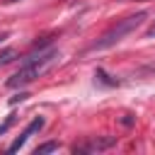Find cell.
<instances>
[{
  "label": "cell",
  "mask_w": 155,
  "mask_h": 155,
  "mask_svg": "<svg viewBox=\"0 0 155 155\" xmlns=\"http://www.w3.org/2000/svg\"><path fill=\"white\" fill-rule=\"evenodd\" d=\"M5 36H7V34H0V39H5Z\"/></svg>",
  "instance_id": "cell-11"
},
{
  "label": "cell",
  "mask_w": 155,
  "mask_h": 155,
  "mask_svg": "<svg viewBox=\"0 0 155 155\" xmlns=\"http://www.w3.org/2000/svg\"><path fill=\"white\" fill-rule=\"evenodd\" d=\"M56 56H58V51L56 48H48V51H39V53H31L27 61H24V65L7 80V87H12V90H17V87H27L29 82H34L53 61H56Z\"/></svg>",
  "instance_id": "cell-1"
},
{
  "label": "cell",
  "mask_w": 155,
  "mask_h": 155,
  "mask_svg": "<svg viewBox=\"0 0 155 155\" xmlns=\"http://www.w3.org/2000/svg\"><path fill=\"white\" fill-rule=\"evenodd\" d=\"M116 145V138L114 136H92L87 138L85 143H75L73 145V153H102V150H109Z\"/></svg>",
  "instance_id": "cell-3"
},
{
  "label": "cell",
  "mask_w": 155,
  "mask_h": 155,
  "mask_svg": "<svg viewBox=\"0 0 155 155\" xmlns=\"http://www.w3.org/2000/svg\"><path fill=\"white\" fill-rule=\"evenodd\" d=\"M44 124H46V119H44V116H34V119L27 124V128H24V131H22V133H19V136H17V138L10 143L7 153H17L19 148H24V143H27V140H29L34 133H39V131L44 128Z\"/></svg>",
  "instance_id": "cell-4"
},
{
  "label": "cell",
  "mask_w": 155,
  "mask_h": 155,
  "mask_svg": "<svg viewBox=\"0 0 155 155\" xmlns=\"http://www.w3.org/2000/svg\"><path fill=\"white\" fill-rule=\"evenodd\" d=\"M153 34H155V27H150V29H148V36H153Z\"/></svg>",
  "instance_id": "cell-10"
},
{
  "label": "cell",
  "mask_w": 155,
  "mask_h": 155,
  "mask_svg": "<svg viewBox=\"0 0 155 155\" xmlns=\"http://www.w3.org/2000/svg\"><path fill=\"white\" fill-rule=\"evenodd\" d=\"M15 56H17L15 48H2L0 51V65H7L10 61H15Z\"/></svg>",
  "instance_id": "cell-6"
},
{
  "label": "cell",
  "mask_w": 155,
  "mask_h": 155,
  "mask_svg": "<svg viewBox=\"0 0 155 155\" xmlns=\"http://www.w3.org/2000/svg\"><path fill=\"white\" fill-rule=\"evenodd\" d=\"M94 78H97L99 82H104V85H116V80H109L104 70H97V73H94Z\"/></svg>",
  "instance_id": "cell-7"
},
{
  "label": "cell",
  "mask_w": 155,
  "mask_h": 155,
  "mask_svg": "<svg viewBox=\"0 0 155 155\" xmlns=\"http://www.w3.org/2000/svg\"><path fill=\"white\" fill-rule=\"evenodd\" d=\"M58 148H61V145H58L56 140H48V143H44V145H39V148H36L34 153H36V155H44V153H53V150H58Z\"/></svg>",
  "instance_id": "cell-5"
},
{
  "label": "cell",
  "mask_w": 155,
  "mask_h": 155,
  "mask_svg": "<svg viewBox=\"0 0 155 155\" xmlns=\"http://www.w3.org/2000/svg\"><path fill=\"white\" fill-rule=\"evenodd\" d=\"M27 99V92H19V94H15L12 99H10V104H17V102H24Z\"/></svg>",
  "instance_id": "cell-9"
},
{
  "label": "cell",
  "mask_w": 155,
  "mask_h": 155,
  "mask_svg": "<svg viewBox=\"0 0 155 155\" xmlns=\"http://www.w3.org/2000/svg\"><path fill=\"white\" fill-rule=\"evenodd\" d=\"M12 124H15V114H10V116H7V119H5L2 124H0V136H2V133H5V131H7L10 126H12Z\"/></svg>",
  "instance_id": "cell-8"
},
{
  "label": "cell",
  "mask_w": 155,
  "mask_h": 155,
  "mask_svg": "<svg viewBox=\"0 0 155 155\" xmlns=\"http://www.w3.org/2000/svg\"><path fill=\"white\" fill-rule=\"evenodd\" d=\"M145 17H148V12H136V15H131V17H126V19H119L114 27H109L92 46H90V51H104V48H111L114 44H119L124 36H128L131 31H136L143 22H145Z\"/></svg>",
  "instance_id": "cell-2"
}]
</instances>
